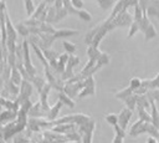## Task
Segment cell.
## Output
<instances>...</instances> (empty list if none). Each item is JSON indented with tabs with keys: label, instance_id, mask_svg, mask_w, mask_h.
<instances>
[{
	"label": "cell",
	"instance_id": "6da1fadb",
	"mask_svg": "<svg viewBox=\"0 0 159 143\" xmlns=\"http://www.w3.org/2000/svg\"><path fill=\"white\" fill-rule=\"evenodd\" d=\"M32 90H34V86L30 82H27L25 80L21 81V83L19 86V96L15 98V101L17 102L19 106L24 104L26 101L30 99V97L32 95Z\"/></svg>",
	"mask_w": 159,
	"mask_h": 143
},
{
	"label": "cell",
	"instance_id": "7a4b0ae2",
	"mask_svg": "<svg viewBox=\"0 0 159 143\" xmlns=\"http://www.w3.org/2000/svg\"><path fill=\"white\" fill-rule=\"evenodd\" d=\"M22 63H24V67L25 70L29 72V75L31 77L36 76L37 75V71L35 68V66L31 63V58H30V47H29V42L26 40L22 41Z\"/></svg>",
	"mask_w": 159,
	"mask_h": 143
},
{
	"label": "cell",
	"instance_id": "3957f363",
	"mask_svg": "<svg viewBox=\"0 0 159 143\" xmlns=\"http://www.w3.org/2000/svg\"><path fill=\"white\" fill-rule=\"evenodd\" d=\"M83 81L81 80L78 82H65V87H63V92L70 97V98H75L78 96V93L81 92V90L83 88Z\"/></svg>",
	"mask_w": 159,
	"mask_h": 143
},
{
	"label": "cell",
	"instance_id": "277c9868",
	"mask_svg": "<svg viewBox=\"0 0 159 143\" xmlns=\"http://www.w3.org/2000/svg\"><path fill=\"white\" fill-rule=\"evenodd\" d=\"M83 88L81 90V92L78 93V98H84V97H88V96H93L96 93V82H94V78L93 76H89L87 77L84 81H83Z\"/></svg>",
	"mask_w": 159,
	"mask_h": 143
},
{
	"label": "cell",
	"instance_id": "5b68a950",
	"mask_svg": "<svg viewBox=\"0 0 159 143\" xmlns=\"http://www.w3.org/2000/svg\"><path fill=\"white\" fill-rule=\"evenodd\" d=\"M132 114H133V112L129 111L127 107L120 111V113L118 114V126H119L122 129H124V131L127 129V126H128V123H129V119L132 118Z\"/></svg>",
	"mask_w": 159,
	"mask_h": 143
},
{
	"label": "cell",
	"instance_id": "8992f818",
	"mask_svg": "<svg viewBox=\"0 0 159 143\" xmlns=\"http://www.w3.org/2000/svg\"><path fill=\"white\" fill-rule=\"evenodd\" d=\"M5 27H6V40L16 41L17 40V32H16L15 27L12 26L10 16L7 15V12L5 14Z\"/></svg>",
	"mask_w": 159,
	"mask_h": 143
},
{
	"label": "cell",
	"instance_id": "52a82bcc",
	"mask_svg": "<svg viewBox=\"0 0 159 143\" xmlns=\"http://www.w3.org/2000/svg\"><path fill=\"white\" fill-rule=\"evenodd\" d=\"M142 133H149L153 138H155V139H158L159 138V129L157 128V127H154L152 123H147V122H143V124H142V127L139 128V131H138V136L139 134H142Z\"/></svg>",
	"mask_w": 159,
	"mask_h": 143
},
{
	"label": "cell",
	"instance_id": "ba28073f",
	"mask_svg": "<svg viewBox=\"0 0 159 143\" xmlns=\"http://www.w3.org/2000/svg\"><path fill=\"white\" fill-rule=\"evenodd\" d=\"M51 131H52L53 133H57V134L67 136L68 133L76 131V126H75V124H55Z\"/></svg>",
	"mask_w": 159,
	"mask_h": 143
},
{
	"label": "cell",
	"instance_id": "9c48e42d",
	"mask_svg": "<svg viewBox=\"0 0 159 143\" xmlns=\"http://www.w3.org/2000/svg\"><path fill=\"white\" fill-rule=\"evenodd\" d=\"M17 118V112L4 109L0 112V126H5Z\"/></svg>",
	"mask_w": 159,
	"mask_h": 143
},
{
	"label": "cell",
	"instance_id": "30bf717a",
	"mask_svg": "<svg viewBox=\"0 0 159 143\" xmlns=\"http://www.w3.org/2000/svg\"><path fill=\"white\" fill-rule=\"evenodd\" d=\"M62 106H63V104L57 99L56 103H55L52 107H50V109H48V112H47L46 119L50 121V122H55L56 118H57V116H58V113H60V111H61V108H62Z\"/></svg>",
	"mask_w": 159,
	"mask_h": 143
},
{
	"label": "cell",
	"instance_id": "8fae6325",
	"mask_svg": "<svg viewBox=\"0 0 159 143\" xmlns=\"http://www.w3.org/2000/svg\"><path fill=\"white\" fill-rule=\"evenodd\" d=\"M43 112L45 111L42 109V106H41L40 101H37V102L32 103V107L30 108L27 116H30V118H43L42 117L43 116Z\"/></svg>",
	"mask_w": 159,
	"mask_h": 143
},
{
	"label": "cell",
	"instance_id": "7c38bea8",
	"mask_svg": "<svg viewBox=\"0 0 159 143\" xmlns=\"http://www.w3.org/2000/svg\"><path fill=\"white\" fill-rule=\"evenodd\" d=\"M77 34H78V30H76V29H60V30L56 29L53 36H55V39H58V37L65 39V37H70V36H73Z\"/></svg>",
	"mask_w": 159,
	"mask_h": 143
},
{
	"label": "cell",
	"instance_id": "4fadbf2b",
	"mask_svg": "<svg viewBox=\"0 0 159 143\" xmlns=\"http://www.w3.org/2000/svg\"><path fill=\"white\" fill-rule=\"evenodd\" d=\"M39 37H40L41 41H42L43 50H48V48L52 46V44L55 42V40H56L53 35H51V34H43V32H40V34H39Z\"/></svg>",
	"mask_w": 159,
	"mask_h": 143
},
{
	"label": "cell",
	"instance_id": "5bb4252c",
	"mask_svg": "<svg viewBox=\"0 0 159 143\" xmlns=\"http://www.w3.org/2000/svg\"><path fill=\"white\" fill-rule=\"evenodd\" d=\"M150 102V109H152V124L154 127H157L159 129V112H158V108H157V104L154 101H149Z\"/></svg>",
	"mask_w": 159,
	"mask_h": 143
},
{
	"label": "cell",
	"instance_id": "9a60e30c",
	"mask_svg": "<svg viewBox=\"0 0 159 143\" xmlns=\"http://www.w3.org/2000/svg\"><path fill=\"white\" fill-rule=\"evenodd\" d=\"M101 27H102V24H98V25H96L93 29H91L87 34H86V36H84V42L88 45V46H91V44H92V40H93V37L96 36V34L101 30Z\"/></svg>",
	"mask_w": 159,
	"mask_h": 143
},
{
	"label": "cell",
	"instance_id": "2e32d148",
	"mask_svg": "<svg viewBox=\"0 0 159 143\" xmlns=\"http://www.w3.org/2000/svg\"><path fill=\"white\" fill-rule=\"evenodd\" d=\"M10 81H11L15 86H20V83H21V81H22V77H21L19 70L16 68V66H15V67H11V71H10Z\"/></svg>",
	"mask_w": 159,
	"mask_h": 143
},
{
	"label": "cell",
	"instance_id": "e0dca14e",
	"mask_svg": "<svg viewBox=\"0 0 159 143\" xmlns=\"http://www.w3.org/2000/svg\"><path fill=\"white\" fill-rule=\"evenodd\" d=\"M58 101L62 103V104H65V106H67V107H70V108H73L75 107V101L72 99V98H70L63 91H61V92H58Z\"/></svg>",
	"mask_w": 159,
	"mask_h": 143
},
{
	"label": "cell",
	"instance_id": "ac0fdd59",
	"mask_svg": "<svg viewBox=\"0 0 159 143\" xmlns=\"http://www.w3.org/2000/svg\"><path fill=\"white\" fill-rule=\"evenodd\" d=\"M47 5H48V1H41V2L39 4V6L35 7V11H34V14L31 15V19L37 20V19L41 16V14L47 9Z\"/></svg>",
	"mask_w": 159,
	"mask_h": 143
},
{
	"label": "cell",
	"instance_id": "d6986e66",
	"mask_svg": "<svg viewBox=\"0 0 159 143\" xmlns=\"http://www.w3.org/2000/svg\"><path fill=\"white\" fill-rule=\"evenodd\" d=\"M31 85H32L34 87H36V90L40 92V91L43 88V86L46 85V80H45V78H42V77H40L39 75H36V76H34V77H32Z\"/></svg>",
	"mask_w": 159,
	"mask_h": 143
},
{
	"label": "cell",
	"instance_id": "ffe728a7",
	"mask_svg": "<svg viewBox=\"0 0 159 143\" xmlns=\"http://www.w3.org/2000/svg\"><path fill=\"white\" fill-rule=\"evenodd\" d=\"M109 55L108 53H106V52H102L101 55H99V57L97 58V61H96V65L101 68V67H103V66H106V65H108L109 63Z\"/></svg>",
	"mask_w": 159,
	"mask_h": 143
},
{
	"label": "cell",
	"instance_id": "44dd1931",
	"mask_svg": "<svg viewBox=\"0 0 159 143\" xmlns=\"http://www.w3.org/2000/svg\"><path fill=\"white\" fill-rule=\"evenodd\" d=\"M132 95H133V90H132L130 87H127V88H124V90H122V91L117 92L114 96H116V98L124 101L125 98H128V97H129V96H132Z\"/></svg>",
	"mask_w": 159,
	"mask_h": 143
},
{
	"label": "cell",
	"instance_id": "7402d4cb",
	"mask_svg": "<svg viewBox=\"0 0 159 143\" xmlns=\"http://www.w3.org/2000/svg\"><path fill=\"white\" fill-rule=\"evenodd\" d=\"M138 109V116H139V119H142L143 122H147V123H152V117L150 114L147 112V109L142 108V107H137Z\"/></svg>",
	"mask_w": 159,
	"mask_h": 143
},
{
	"label": "cell",
	"instance_id": "603a6c76",
	"mask_svg": "<svg viewBox=\"0 0 159 143\" xmlns=\"http://www.w3.org/2000/svg\"><path fill=\"white\" fill-rule=\"evenodd\" d=\"M101 53H102V52H101L98 48L93 47V46H88V48H87V56H88L89 60H94V61H97V58L99 57Z\"/></svg>",
	"mask_w": 159,
	"mask_h": 143
},
{
	"label": "cell",
	"instance_id": "cb8c5ba5",
	"mask_svg": "<svg viewBox=\"0 0 159 143\" xmlns=\"http://www.w3.org/2000/svg\"><path fill=\"white\" fill-rule=\"evenodd\" d=\"M39 29H40V32H43V34H51V35H53L55 31H56V29H55L51 24H47V22H41Z\"/></svg>",
	"mask_w": 159,
	"mask_h": 143
},
{
	"label": "cell",
	"instance_id": "d4e9b609",
	"mask_svg": "<svg viewBox=\"0 0 159 143\" xmlns=\"http://www.w3.org/2000/svg\"><path fill=\"white\" fill-rule=\"evenodd\" d=\"M15 30L17 34H20L21 36H30V30L29 27L24 24V22H19L16 26H15Z\"/></svg>",
	"mask_w": 159,
	"mask_h": 143
},
{
	"label": "cell",
	"instance_id": "484cf974",
	"mask_svg": "<svg viewBox=\"0 0 159 143\" xmlns=\"http://www.w3.org/2000/svg\"><path fill=\"white\" fill-rule=\"evenodd\" d=\"M124 102H125V106H127V108L129 109V111H134V108L137 107V96L135 95H132V96H129L128 98H125L124 99Z\"/></svg>",
	"mask_w": 159,
	"mask_h": 143
},
{
	"label": "cell",
	"instance_id": "4316f807",
	"mask_svg": "<svg viewBox=\"0 0 159 143\" xmlns=\"http://www.w3.org/2000/svg\"><path fill=\"white\" fill-rule=\"evenodd\" d=\"M80 62H81V60H80L78 56H76V55H70V56H68V61H67V63H66V67L73 68V67L77 66Z\"/></svg>",
	"mask_w": 159,
	"mask_h": 143
},
{
	"label": "cell",
	"instance_id": "83f0119b",
	"mask_svg": "<svg viewBox=\"0 0 159 143\" xmlns=\"http://www.w3.org/2000/svg\"><path fill=\"white\" fill-rule=\"evenodd\" d=\"M142 124H143V121H142V119H138L135 123H133V126H132L130 129H129V136H132V137L138 136V131H139V128L142 127Z\"/></svg>",
	"mask_w": 159,
	"mask_h": 143
},
{
	"label": "cell",
	"instance_id": "f1b7e54d",
	"mask_svg": "<svg viewBox=\"0 0 159 143\" xmlns=\"http://www.w3.org/2000/svg\"><path fill=\"white\" fill-rule=\"evenodd\" d=\"M114 1H112V0H97V5L102 9V10H108L109 7H112V6H114Z\"/></svg>",
	"mask_w": 159,
	"mask_h": 143
},
{
	"label": "cell",
	"instance_id": "f546056e",
	"mask_svg": "<svg viewBox=\"0 0 159 143\" xmlns=\"http://www.w3.org/2000/svg\"><path fill=\"white\" fill-rule=\"evenodd\" d=\"M62 45H63V48H65L66 53H70V55H73L75 51H76V48H77L75 44H72V42H70V41H66V40L62 42Z\"/></svg>",
	"mask_w": 159,
	"mask_h": 143
},
{
	"label": "cell",
	"instance_id": "4dcf8cb0",
	"mask_svg": "<svg viewBox=\"0 0 159 143\" xmlns=\"http://www.w3.org/2000/svg\"><path fill=\"white\" fill-rule=\"evenodd\" d=\"M104 119H106V122H107V123L112 124L113 127L118 124V114H114V113H109V114H106Z\"/></svg>",
	"mask_w": 159,
	"mask_h": 143
},
{
	"label": "cell",
	"instance_id": "1f68e13d",
	"mask_svg": "<svg viewBox=\"0 0 159 143\" xmlns=\"http://www.w3.org/2000/svg\"><path fill=\"white\" fill-rule=\"evenodd\" d=\"M24 5H25V9H26V14L29 16H31L34 14V11H35V2L32 0H26L24 2Z\"/></svg>",
	"mask_w": 159,
	"mask_h": 143
},
{
	"label": "cell",
	"instance_id": "d6a6232c",
	"mask_svg": "<svg viewBox=\"0 0 159 143\" xmlns=\"http://www.w3.org/2000/svg\"><path fill=\"white\" fill-rule=\"evenodd\" d=\"M77 16L83 21H91L92 20V15L87 10H78L77 11Z\"/></svg>",
	"mask_w": 159,
	"mask_h": 143
},
{
	"label": "cell",
	"instance_id": "836d02e7",
	"mask_svg": "<svg viewBox=\"0 0 159 143\" xmlns=\"http://www.w3.org/2000/svg\"><path fill=\"white\" fill-rule=\"evenodd\" d=\"M66 138H67V141L70 139V142H77V143H80V142H81V136L78 134V132H77V131H73V132L68 133V134L66 136Z\"/></svg>",
	"mask_w": 159,
	"mask_h": 143
},
{
	"label": "cell",
	"instance_id": "e575fe53",
	"mask_svg": "<svg viewBox=\"0 0 159 143\" xmlns=\"http://www.w3.org/2000/svg\"><path fill=\"white\" fill-rule=\"evenodd\" d=\"M63 7L67 10L68 14H71V15H77V10L72 6L71 1H68V0H63Z\"/></svg>",
	"mask_w": 159,
	"mask_h": 143
},
{
	"label": "cell",
	"instance_id": "d590c367",
	"mask_svg": "<svg viewBox=\"0 0 159 143\" xmlns=\"http://www.w3.org/2000/svg\"><path fill=\"white\" fill-rule=\"evenodd\" d=\"M67 15H68V12H67V10H66L65 7L58 9V10H56V19H55V21H61V20H63Z\"/></svg>",
	"mask_w": 159,
	"mask_h": 143
},
{
	"label": "cell",
	"instance_id": "8d00e7d4",
	"mask_svg": "<svg viewBox=\"0 0 159 143\" xmlns=\"http://www.w3.org/2000/svg\"><path fill=\"white\" fill-rule=\"evenodd\" d=\"M157 35V32H155V30H154V26H153V24L144 31V36H145V40H150V39H153L154 36Z\"/></svg>",
	"mask_w": 159,
	"mask_h": 143
},
{
	"label": "cell",
	"instance_id": "74e56055",
	"mask_svg": "<svg viewBox=\"0 0 159 143\" xmlns=\"http://www.w3.org/2000/svg\"><path fill=\"white\" fill-rule=\"evenodd\" d=\"M142 86V80L140 78H138V77H133L132 80H130V83H129V87L133 90V91H135V90H138L139 87Z\"/></svg>",
	"mask_w": 159,
	"mask_h": 143
},
{
	"label": "cell",
	"instance_id": "f35d334b",
	"mask_svg": "<svg viewBox=\"0 0 159 143\" xmlns=\"http://www.w3.org/2000/svg\"><path fill=\"white\" fill-rule=\"evenodd\" d=\"M30 136H24V134H16V137L14 138V143H29Z\"/></svg>",
	"mask_w": 159,
	"mask_h": 143
},
{
	"label": "cell",
	"instance_id": "ab89813d",
	"mask_svg": "<svg viewBox=\"0 0 159 143\" xmlns=\"http://www.w3.org/2000/svg\"><path fill=\"white\" fill-rule=\"evenodd\" d=\"M139 31V24L133 21L132 25H130V29H129V32H128V37H132L133 35H135L137 32Z\"/></svg>",
	"mask_w": 159,
	"mask_h": 143
},
{
	"label": "cell",
	"instance_id": "60d3db41",
	"mask_svg": "<svg viewBox=\"0 0 159 143\" xmlns=\"http://www.w3.org/2000/svg\"><path fill=\"white\" fill-rule=\"evenodd\" d=\"M113 128H114V133H116V136H118V137H120V138H124V137H125V131H124V129H122L118 124H117V126H114Z\"/></svg>",
	"mask_w": 159,
	"mask_h": 143
},
{
	"label": "cell",
	"instance_id": "b9f144b4",
	"mask_svg": "<svg viewBox=\"0 0 159 143\" xmlns=\"http://www.w3.org/2000/svg\"><path fill=\"white\" fill-rule=\"evenodd\" d=\"M71 4L72 6L78 11V10H82V6H83V1L82 0H71Z\"/></svg>",
	"mask_w": 159,
	"mask_h": 143
},
{
	"label": "cell",
	"instance_id": "7bdbcfd3",
	"mask_svg": "<svg viewBox=\"0 0 159 143\" xmlns=\"http://www.w3.org/2000/svg\"><path fill=\"white\" fill-rule=\"evenodd\" d=\"M68 56H70V55L66 53V52H65V53H61V55L58 56V62L66 66V63H67V61H68Z\"/></svg>",
	"mask_w": 159,
	"mask_h": 143
},
{
	"label": "cell",
	"instance_id": "ee69618b",
	"mask_svg": "<svg viewBox=\"0 0 159 143\" xmlns=\"http://www.w3.org/2000/svg\"><path fill=\"white\" fill-rule=\"evenodd\" d=\"M5 11H6V2L0 1V12H5Z\"/></svg>",
	"mask_w": 159,
	"mask_h": 143
},
{
	"label": "cell",
	"instance_id": "f6af8a7d",
	"mask_svg": "<svg viewBox=\"0 0 159 143\" xmlns=\"http://www.w3.org/2000/svg\"><path fill=\"white\" fill-rule=\"evenodd\" d=\"M112 143H123V138H120V137H118V136H114Z\"/></svg>",
	"mask_w": 159,
	"mask_h": 143
},
{
	"label": "cell",
	"instance_id": "bcb514c9",
	"mask_svg": "<svg viewBox=\"0 0 159 143\" xmlns=\"http://www.w3.org/2000/svg\"><path fill=\"white\" fill-rule=\"evenodd\" d=\"M5 101H6V98H4V97H1V96H0V112H1V111H2V108H4Z\"/></svg>",
	"mask_w": 159,
	"mask_h": 143
},
{
	"label": "cell",
	"instance_id": "7dc6e473",
	"mask_svg": "<svg viewBox=\"0 0 159 143\" xmlns=\"http://www.w3.org/2000/svg\"><path fill=\"white\" fill-rule=\"evenodd\" d=\"M147 143H158V142H157V139H155V138H153V137H149Z\"/></svg>",
	"mask_w": 159,
	"mask_h": 143
},
{
	"label": "cell",
	"instance_id": "c3c4849f",
	"mask_svg": "<svg viewBox=\"0 0 159 143\" xmlns=\"http://www.w3.org/2000/svg\"><path fill=\"white\" fill-rule=\"evenodd\" d=\"M0 143H6V142H5V141H4L2 138H0Z\"/></svg>",
	"mask_w": 159,
	"mask_h": 143
},
{
	"label": "cell",
	"instance_id": "681fc988",
	"mask_svg": "<svg viewBox=\"0 0 159 143\" xmlns=\"http://www.w3.org/2000/svg\"><path fill=\"white\" fill-rule=\"evenodd\" d=\"M63 143H77V142H70V141H67V142H63Z\"/></svg>",
	"mask_w": 159,
	"mask_h": 143
},
{
	"label": "cell",
	"instance_id": "f907efd6",
	"mask_svg": "<svg viewBox=\"0 0 159 143\" xmlns=\"http://www.w3.org/2000/svg\"><path fill=\"white\" fill-rule=\"evenodd\" d=\"M0 29H1V24H0Z\"/></svg>",
	"mask_w": 159,
	"mask_h": 143
},
{
	"label": "cell",
	"instance_id": "816d5d0a",
	"mask_svg": "<svg viewBox=\"0 0 159 143\" xmlns=\"http://www.w3.org/2000/svg\"><path fill=\"white\" fill-rule=\"evenodd\" d=\"M0 37H1V36H0Z\"/></svg>",
	"mask_w": 159,
	"mask_h": 143
}]
</instances>
